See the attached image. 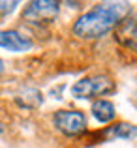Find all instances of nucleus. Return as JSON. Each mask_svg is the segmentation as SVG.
Wrapping results in <instances>:
<instances>
[{"instance_id": "obj_1", "label": "nucleus", "mask_w": 137, "mask_h": 148, "mask_svg": "<svg viewBox=\"0 0 137 148\" xmlns=\"http://www.w3.org/2000/svg\"><path fill=\"white\" fill-rule=\"evenodd\" d=\"M128 11L130 4L126 2H100L77 19L72 32L81 40H98L115 30L118 23L128 17Z\"/></svg>"}, {"instance_id": "obj_2", "label": "nucleus", "mask_w": 137, "mask_h": 148, "mask_svg": "<svg viewBox=\"0 0 137 148\" xmlns=\"http://www.w3.org/2000/svg\"><path fill=\"white\" fill-rule=\"evenodd\" d=\"M115 92V81L107 75H90L79 79L72 86V96L79 99H90L100 98Z\"/></svg>"}, {"instance_id": "obj_3", "label": "nucleus", "mask_w": 137, "mask_h": 148, "mask_svg": "<svg viewBox=\"0 0 137 148\" xmlns=\"http://www.w3.org/2000/svg\"><path fill=\"white\" fill-rule=\"evenodd\" d=\"M53 124L60 133L73 137L87 130V116L81 111H70V109H60L53 114Z\"/></svg>"}, {"instance_id": "obj_4", "label": "nucleus", "mask_w": 137, "mask_h": 148, "mask_svg": "<svg viewBox=\"0 0 137 148\" xmlns=\"http://www.w3.org/2000/svg\"><path fill=\"white\" fill-rule=\"evenodd\" d=\"M60 4L53 0H34L23 11V19L34 25H43V23H53L58 17Z\"/></svg>"}, {"instance_id": "obj_5", "label": "nucleus", "mask_w": 137, "mask_h": 148, "mask_svg": "<svg viewBox=\"0 0 137 148\" xmlns=\"http://www.w3.org/2000/svg\"><path fill=\"white\" fill-rule=\"evenodd\" d=\"M115 40L122 47L137 53V19L135 17H126L118 23V26L115 28Z\"/></svg>"}, {"instance_id": "obj_6", "label": "nucleus", "mask_w": 137, "mask_h": 148, "mask_svg": "<svg viewBox=\"0 0 137 148\" xmlns=\"http://www.w3.org/2000/svg\"><path fill=\"white\" fill-rule=\"evenodd\" d=\"M0 47L13 53H23L32 47V41L19 34L17 30H0Z\"/></svg>"}, {"instance_id": "obj_7", "label": "nucleus", "mask_w": 137, "mask_h": 148, "mask_svg": "<svg viewBox=\"0 0 137 148\" xmlns=\"http://www.w3.org/2000/svg\"><path fill=\"white\" fill-rule=\"evenodd\" d=\"M92 114L100 124H107L116 116V109L109 99H96L92 103Z\"/></svg>"}, {"instance_id": "obj_8", "label": "nucleus", "mask_w": 137, "mask_h": 148, "mask_svg": "<svg viewBox=\"0 0 137 148\" xmlns=\"http://www.w3.org/2000/svg\"><path fill=\"white\" fill-rule=\"evenodd\" d=\"M105 137L107 139H134L137 137V126H131L128 122H118L113 124L105 130Z\"/></svg>"}, {"instance_id": "obj_9", "label": "nucleus", "mask_w": 137, "mask_h": 148, "mask_svg": "<svg viewBox=\"0 0 137 148\" xmlns=\"http://www.w3.org/2000/svg\"><path fill=\"white\" fill-rule=\"evenodd\" d=\"M15 6H17V2H0V19H2L4 15L11 13V11L15 10Z\"/></svg>"}, {"instance_id": "obj_10", "label": "nucleus", "mask_w": 137, "mask_h": 148, "mask_svg": "<svg viewBox=\"0 0 137 148\" xmlns=\"http://www.w3.org/2000/svg\"><path fill=\"white\" fill-rule=\"evenodd\" d=\"M2 69H4V62L0 60V73H2Z\"/></svg>"}]
</instances>
